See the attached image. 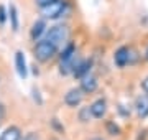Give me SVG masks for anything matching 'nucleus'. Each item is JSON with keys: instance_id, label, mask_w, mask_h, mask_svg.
<instances>
[{"instance_id": "16", "label": "nucleus", "mask_w": 148, "mask_h": 140, "mask_svg": "<svg viewBox=\"0 0 148 140\" xmlns=\"http://www.w3.org/2000/svg\"><path fill=\"white\" fill-rule=\"evenodd\" d=\"M107 132H109L110 135H119V134H120V127L109 120V122H107Z\"/></svg>"}, {"instance_id": "22", "label": "nucleus", "mask_w": 148, "mask_h": 140, "mask_svg": "<svg viewBox=\"0 0 148 140\" xmlns=\"http://www.w3.org/2000/svg\"><path fill=\"white\" fill-rule=\"evenodd\" d=\"M145 59L148 61V49H147V53H145Z\"/></svg>"}, {"instance_id": "13", "label": "nucleus", "mask_w": 148, "mask_h": 140, "mask_svg": "<svg viewBox=\"0 0 148 140\" xmlns=\"http://www.w3.org/2000/svg\"><path fill=\"white\" fill-rule=\"evenodd\" d=\"M77 54H76V46H74L73 43L66 45V48L61 51V54H59V61H69V59L76 58Z\"/></svg>"}, {"instance_id": "5", "label": "nucleus", "mask_w": 148, "mask_h": 140, "mask_svg": "<svg viewBox=\"0 0 148 140\" xmlns=\"http://www.w3.org/2000/svg\"><path fill=\"white\" fill-rule=\"evenodd\" d=\"M97 86H99L97 78L92 76L90 73L89 74H86L84 78H81V89H82V92H86V94H92V92H95L97 91Z\"/></svg>"}, {"instance_id": "12", "label": "nucleus", "mask_w": 148, "mask_h": 140, "mask_svg": "<svg viewBox=\"0 0 148 140\" xmlns=\"http://www.w3.org/2000/svg\"><path fill=\"white\" fill-rule=\"evenodd\" d=\"M90 66H92L90 61H79V65L76 66V69H74L73 74L81 79V78H84L86 74H89L90 73Z\"/></svg>"}, {"instance_id": "1", "label": "nucleus", "mask_w": 148, "mask_h": 140, "mask_svg": "<svg viewBox=\"0 0 148 140\" xmlns=\"http://www.w3.org/2000/svg\"><path fill=\"white\" fill-rule=\"evenodd\" d=\"M58 53V46L54 43H51L49 40H38L35 48H33V54H35V59H38L40 63H46L53 58L54 54Z\"/></svg>"}, {"instance_id": "6", "label": "nucleus", "mask_w": 148, "mask_h": 140, "mask_svg": "<svg viewBox=\"0 0 148 140\" xmlns=\"http://www.w3.org/2000/svg\"><path fill=\"white\" fill-rule=\"evenodd\" d=\"M82 89H71V91L64 96V102H66V106H69V107H77L81 102H82Z\"/></svg>"}, {"instance_id": "4", "label": "nucleus", "mask_w": 148, "mask_h": 140, "mask_svg": "<svg viewBox=\"0 0 148 140\" xmlns=\"http://www.w3.org/2000/svg\"><path fill=\"white\" fill-rule=\"evenodd\" d=\"M114 61L119 68H125L127 65H133L137 61V53L133 51L132 48H127V46H122L115 51L114 54Z\"/></svg>"}, {"instance_id": "15", "label": "nucleus", "mask_w": 148, "mask_h": 140, "mask_svg": "<svg viewBox=\"0 0 148 140\" xmlns=\"http://www.w3.org/2000/svg\"><path fill=\"white\" fill-rule=\"evenodd\" d=\"M90 117H92L90 107H84V109H81V112H79V119H81V122H87V120H89Z\"/></svg>"}, {"instance_id": "9", "label": "nucleus", "mask_w": 148, "mask_h": 140, "mask_svg": "<svg viewBox=\"0 0 148 140\" xmlns=\"http://www.w3.org/2000/svg\"><path fill=\"white\" fill-rule=\"evenodd\" d=\"M43 33H46V23H45V20H36V22L33 23L32 30H30V36L36 43L38 40H41Z\"/></svg>"}, {"instance_id": "23", "label": "nucleus", "mask_w": 148, "mask_h": 140, "mask_svg": "<svg viewBox=\"0 0 148 140\" xmlns=\"http://www.w3.org/2000/svg\"><path fill=\"white\" fill-rule=\"evenodd\" d=\"M92 140H104V139H101V137H95V139H92Z\"/></svg>"}, {"instance_id": "8", "label": "nucleus", "mask_w": 148, "mask_h": 140, "mask_svg": "<svg viewBox=\"0 0 148 140\" xmlns=\"http://www.w3.org/2000/svg\"><path fill=\"white\" fill-rule=\"evenodd\" d=\"M90 112H92V117L95 119H102L107 112V102L106 99H97L95 102L90 104Z\"/></svg>"}, {"instance_id": "20", "label": "nucleus", "mask_w": 148, "mask_h": 140, "mask_svg": "<svg viewBox=\"0 0 148 140\" xmlns=\"http://www.w3.org/2000/svg\"><path fill=\"white\" fill-rule=\"evenodd\" d=\"M3 117H5V106L0 102V120H3Z\"/></svg>"}, {"instance_id": "11", "label": "nucleus", "mask_w": 148, "mask_h": 140, "mask_svg": "<svg viewBox=\"0 0 148 140\" xmlns=\"http://www.w3.org/2000/svg\"><path fill=\"white\" fill-rule=\"evenodd\" d=\"M0 140H21V130L15 125H12L0 135Z\"/></svg>"}, {"instance_id": "17", "label": "nucleus", "mask_w": 148, "mask_h": 140, "mask_svg": "<svg viewBox=\"0 0 148 140\" xmlns=\"http://www.w3.org/2000/svg\"><path fill=\"white\" fill-rule=\"evenodd\" d=\"M7 12H5V8H3V7L0 5V25H3V23H5V20H7Z\"/></svg>"}, {"instance_id": "7", "label": "nucleus", "mask_w": 148, "mask_h": 140, "mask_svg": "<svg viewBox=\"0 0 148 140\" xmlns=\"http://www.w3.org/2000/svg\"><path fill=\"white\" fill-rule=\"evenodd\" d=\"M15 66H16V73L20 78H27L28 76V68H27V61H25V54L23 51H16L15 53Z\"/></svg>"}, {"instance_id": "18", "label": "nucleus", "mask_w": 148, "mask_h": 140, "mask_svg": "<svg viewBox=\"0 0 148 140\" xmlns=\"http://www.w3.org/2000/svg\"><path fill=\"white\" fill-rule=\"evenodd\" d=\"M23 140H38V135L35 132H30V134H27L23 137Z\"/></svg>"}, {"instance_id": "14", "label": "nucleus", "mask_w": 148, "mask_h": 140, "mask_svg": "<svg viewBox=\"0 0 148 140\" xmlns=\"http://www.w3.org/2000/svg\"><path fill=\"white\" fill-rule=\"evenodd\" d=\"M8 18H10V23H12V30L16 32L18 30V12H16L15 5H10V8H8Z\"/></svg>"}, {"instance_id": "3", "label": "nucleus", "mask_w": 148, "mask_h": 140, "mask_svg": "<svg viewBox=\"0 0 148 140\" xmlns=\"http://www.w3.org/2000/svg\"><path fill=\"white\" fill-rule=\"evenodd\" d=\"M68 38H69V30H68V27H64V25H54V27H51L49 30H46V40H49V41L54 43L56 46L66 43Z\"/></svg>"}, {"instance_id": "10", "label": "nucleus", "mask_w": 148, "mask_h": 140, "mask_svg": "<svg viewBox=\"0 0 148 140\" xmlns=\"http://www.w3.org/2000/svg\"><path fill=\"white\" fill-rule=\"evenodd\" d=\"M135 109H137V114L140 119L148 117V94L138 97L137 104H135Z\"/></svg>"}, {"instance_id": "21", "label": "nucleus", "mask_w": 148, "mask_h": 140, "mask_svg": "<svg viewBox=\"0 0 148 140\" xmlns=\"http://www.w3.org/2000/svg\"><path fill=\"white\" fill-rule=\"evenodd\" d=\"M142 87H143V91L148 94V78L147 79H143V82H142Z\"/></svg>"}, {"instance_id": "19", "label": "nucleus", "mask_w": 148, "mask_h": 140, "mask_svg": "<svg viewBox=\"0 0 148 140\" xmlns=\"http://www.w3.org/2000/svg\"><path fill=\"white\" fill-rule=\"evenodd\" d=\"M35 2H36L38 7H45V5H48L49 2H53V0H35Z\"/></svg>"}, {"instance_id": "2", "label": "nucleus", "mask_w": 148, "mask_h": 140, "mask_svg": "<svg viewBox=\"0 0 148 140\" xmlns=\"http://www.w3.org/2000/svg\"><path fill=\"white\" fill-rule=\"evenodd\" d=\"M68 8V2L66 0H53V2H49L48 5L45 7H40V10H41V15L45 18H59V16L64 13V10Z\"/></svg>"}]
</instances>
